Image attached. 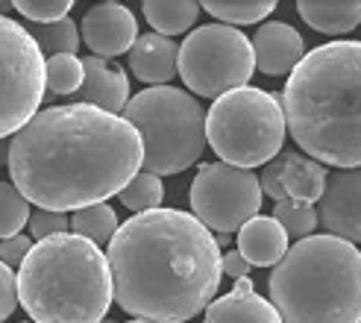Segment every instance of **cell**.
Masks as SVG:
<instances>
[{"label": "cell", "instance_id": "cell-1", "mask_svg": "<svg viewBox=\"0 0 361 323\" xmlns=\"http://www.w3.org/2000/svg\"><path fill=\"white\" fill-rule=\"evenodd\" d=\"M141 162L144 147L133 123L88 103L35 112L6 147L12 185L50 212L106 203L138 173Z\"/></svg>", "mask_w": 361, "mask_h": 323}, {"label": "cell", "instance_id": "cell-2", "mask_svg": "<svg viewBox=\"0 0 361 323\" xmlns=\"http://www.w3.org/2000/svg\"><path fill=\"white\" fill-rule=\"evenodd\" d=\"M115 303L150 323H188L221 288V247L188 212L133 214L109 241Z\"/></svg>", "mask_w": 361, "mask_h": 323}, {"label": "cell", "instance_id": "cell-3", "mask_svg": "<svg viewBox=\"0 0 361 323\" xmlns=\"http://www.w3.org/2000/svg\"><path fill=\"white\" fill-rule=\"evenodd\" d=\"M297 147L332 168H361V42L309 50L282 88Z\"/></svg>", "mask_w": 361, "mask_h": 323}, {"label": "cell", "instance_id": "cell-4", "mask_svg": "<svg viewBox=\"0 0 361 323\" xmlns=\"http://www.w3.org/2000/svg\"><path fill=\"white\" fill-rule=\"evenodd\" d=\"M112 297L109 256L77 232L35 241L18 267V306L32 323H100Z\"/></svg>", "mask_w": 361, "mask_h": 323}, {"label": "cell", "instance_id": "cell-5", "mask_svg": "<svg viewBox=\"0 0 361 323\" xmlns=\"http://www.w3.org/2000/svg\"><path fill=\"white\" fill-rule=\"evenodd\" d=\"M282 323H361V250L335 236L300 238L267 276Z\"/></svg>", "mask_w": 361, "mask_h": 323}, {"label": "cell", "instance_id": "cell-6", "mask_svg": "<svg viewBox=\"0 0 361 323\" xmlns=\"http://www.w3.org/2000/svg\"><path fill=\"white\" fill-rule=\"evenodd\" d=\"M141 135V168L171 176L197 165L206 147V112L194 95L173 85L144 88L121 112Z\"/></svg>", "mask_w": 361, "mask_h": 323}, {"label": "cell", "instance_id": "cell-7", "mask_svg": "<svg viewBox=\"0 0 361 323\" xmlns=\"http://www.w3.org/2000/svg\"><path fill=\"white\" fill-rule=\"evenodd\" d=\"M288 135L285 109L276 95L241 85L221 95L206 112V141L221 162L235 168H264L282 153Z\"/></svg>", "mask_w": 361, "mask_h": 323}, {"label": "cell", "instance_id": "cell-8", "mask_svg": "<svg viewBox=\"0 0 361 323\" xmlns=\"http://www.w3.org/2000/svg\"><path fill=\"white\" fill-rule=\"evenodd\" d=\"M256 71L252 39L229 24H206L188 32L179 44L176 74L197 97L218 100L221 95L250 83Z\"/></svg>", "mask_w": 361, "mask_h": 323}, {"label": "cell", "instance_id": "cell-9", "mask_svg": "<svg viewBox=\"0 0 361 323\" xmlns=\"http://www.w3.org/2000/svg\"><path fill=\"white\" fill-rule=\"evenodd\" d=\"M44 92V53L27 27L0 15V138L39 112Z\"/></svg>", "mask_w": 361, "mask_h": 323}, {"label": "cell", "instance_id": "cell-10", "mask_svg": "<svg viewBox=\"0 0 361 323\" xmlns=\"http://www.w3.org/2000/svg\"><path fill=\"white\" fill-rule=\"evenodd\" d=\"M262 183L259 176L226 165V162H209L200 165L191 183V209L194 218L214 232H238L250 218L262 209Z\"/></svg>", "mask_w": 361, "mask_h": 323}, {"label": "cell", "instance_id": "cell-11", "mask_svg": "<svg viewBox=\"0 0 361 323\" xmlns=\"http://www.w3.org/2000/svg\"><path fill=\"white\" fill-rule=\"evenodd\" d=\"M326 176H329L326 165H320L317 159L288 150L267 162L259 183H262V194H267L274 203L288 197V200L314 206L323 197V188H326Z\"/></svg>", "mask_w": 361, "mask_h": 323}, {"label": "cell", "instance_id": "cell-12", "mask_svg": "<svg viewBox=\"0 0 361 323\" xmlns=\"http://www.w3.org/2000/svg\"><path fill=\"white\" fill-rule=\"evenodd\" d=\"M317 218L326 236L361 244V168H335L326 176Z\"/></svg>", "mask_w": 361, "mask_h": 323}, {"label": "cell", "instance_id": "cell-13", "mask_svg": "<svg viewBox=\"0 0 361 323\" xmlns=\"http://www.w3.org/2000/svg\"><path fill=\"white\" fill-rule=\"evenodd\" d=\"M82 42L94 50V56L112 59L121 53H130V47L138 39V24L135 15L121 6V4H97L82 15V27H80Z\"/></svg>", "mask_w": 361, "mask_h": 323}, {"label": "cell", "instance_id": "cell-14", "mask_svg": "<svg viewBox=\"0 0 361 323\" xmlns=\"http://www.w3.org/2000/svg\"><path fill=\"white\" fill-rule=\"evenodd\" d=\"M252 56L264 77H285L305 56V39L282 21H267L252 35Z\"/></svg>", "mask_w": 361, "mask_h": 323}, {"label": "cell", "instance_id": "cell-15", "mask_svg": "<svg viewBox=\"0 0 361 323\" xmlns=\"http://www.w3.org/2000/svg\"><path fill=\"white\" fill-rule=\"evenodd\" d=\"M85 68V80L77 92V103H88V106H97L103 112H112L121 115L123 106L130 103V80H126L123 68L115 65L112 59H103V56H85L82 59Z\"/></svg>", "mask_w": 361, "mask_h": 323}, {"label": "cell", "instance_id": "cell-16", "mask_svg": "<svg viewBox=\"0 0 361 323\" xmlns=\"http://www.w3.org/2000/svg\"><path fill=\"white\" fill-rule=\"evenodd\" d=\"M203 323H282V317L274 303L256 291L252 279L241 276L229 294L209 303Z\"/></svg>", "mask_w": 361, "mask_h": 323}, {"label": "cell", "instance_id": "cell-17", "mask_svg": "<svg viewBox=\"0 0 361 323\" xmlns=\"http://www.w3.org/2000/svg\"><path fill=\"white\" fill-rule=\"evenodd\" d=\"M126 56H130V71L135 80L147 85H168L176 77L179 44L171 42V35L147 32V35H138Z\"/></svg>", "mask_w": 361, "mask_h": 323}, {"label": "cell", "instance_id": "cell-18", "mask_svg": "<svg viewBox=\"0 0 361 323\" xmlns=\"http://www.w3.org/2000/svg\"><path fill=\"white\" fill-rule=\"evenodd\" d=\"M238 253L252 267H274L288 253V232L276 218H250L238 229Z\"/></svg>", "mask_w": 361, "mask_h": 323}, {"label": "cell", "instance_id": "cell-19", "mask_svg": "<svg viewBox=\"0 0 361 323\" xmlns=\"http://www.w3.org/2000/svg\"><path fill=\"white\" fill-rule=\"evenodd\" d=\"M297 12L323 35H347L361 24V0H297Z\"/></svg>", "mask_w": 361, "mask_h": 323}, {"label": "cell", "instance_id": "cell-20", "mask_svg": "<svg viewBox=\"0 0 361 323\" xmlns=\"http://www.w3.org/2000/svg\"><path fill=\"white\" fill-rule=\"evenodd\" d=\"M141 12L153 27V32L179 35L197 24L200 0H141Z\"/></svg>", "mask_w": 361, "mask_h": 323}, {"label": "cell", "instance_id": "cell-21", "mask_svg": "<svg viewBox=\"0 0 361 323\" xmlns=\"http://www.w3.org/2000/svg\"><path fill=\"white\" fill-rule=\"evenodd\" d=\"M279 0H200V6L218 18L221 24L229 27H244V24H259L276 9Z\"/></svg>", "mask_w": 361, "mask_h": 323}, {"label": "cell", "instance_id": "cell-22", "mask_svg": "<svg viewBox=\"0 0 361 323\" xmlns=\"http://www.w3.org/2000/svg\"><path fill=\"white\" fill-rule=\"evenodd\" d=\"M118 214L112 206L106 203H94V206H85V209H77L71 214V232H77V236L94 241L97 247L100 244H109L112 236L118 232Z\"/></svg>", "mask_w": 361, "mask_h": 323}, {"label": "cell", "instance_id": "cell-23", "mask_svg": "<svg viewBox=\"0 0 361 323\" xmlns=\"http://www.w3.org/2000/svg\"><path fill=\"white\" fill-rule=\"evenodd\" d=\"M85 80V68L77 53H56V56L44 59V85L50 95L68 97L77 95Z\"/></svg>", "mask_w": 361, "mask_h": 323}, {"label": "cell", "instance_id": "cell-24", "mask_svg": "<svg viewBox=\"0 0 361 323\" xmlns=\"http://www.w3.org/2000/svg\"><path fill=\"white\" fill-rule=\"evenodd\" d=\"M30 35L39 44L44 56H56V53H77L82 44V35L71 18H59L50 24H30Z\"/></svg>", "mask_w": 361, "mask_h": 323}, {"label": "cell", "instance_id": "cell-25", "mask_svg": "<svg viewBox=\"0 0 361 323\" xmlns=\"http://www.w3.org/2000/svg\"><path fill=\"white\" fill-rule=\"evenodd\" d=\"M118 200H121L123 209H130L133 214L159 209L161 200H165V185H161V176L150 173V171H138L130 183L118 191Z\"/></svg>", "mask_w": 361, "mask_h": 323}, {"label": "cell", "instance_id": "cell-26", "mask_svg": "<svg viewBox=\"0 0 361 323\" xmlns=\"http://www.w3.org/2000/svg\"><path fill=\"white\" fill-rule=\"evenodd\" d=\"M274 218L285 226L288 238H309L314 236V229L320 226V218H317V209L309 206V203H297V200H276L274 203Z\"/></svg>", "mask_w": 361, "mask_h": 323}, {"label": "cell", "instance_id": "cell-27", "mask_svg": "<svg viewBox=\"0 0 361 323\" xmlns=\"http://www.w3.org/2000/svg\"><path fill=\"white\" fill-rule=\"evenodd\" d=\"M30 200L12 183H0V241L18 236L30 224Z\"/></svg>", "mask_w": 361, "mask_h": 323}, {"label": "cell", "instance_id": "cell-28", "mask_svg": "<svg viewBox=\"0 0 361 323\" xmlns=\"http://www.w3.org/2000/svg\"><path fill=\"white\" fill-rule=\"evenodd\" d=\"M12 9H18L30 24H50L68 18L74 9V0H12Z\"/></svg>", "mask_w": 361, "mask_h": 323}, {"label": "cell", "instance_id": "cell-29", "mask_svg": "<svg viewBox=\"0 0 361 323\" xmlns=\"http://www.w3.org/2000/svg\"><path fill=\"white\" fill-rule=\"evenodd\" d=\"M30 238L32 241H44L50 236H59V232L71 229V218L68 212H50V209H35L30 214Z\"/></svg>", "mask_w": 361, "mask_h": 323}, {"label": "cell", "instance_id": "cell-30", "mask_svg": "<svg viewBox=\"0 0 361 323\" xmlns=\"http://www.w3.org/2000/svg\"><path fill=\"white\" fill-rule=\"evenodd\" d=\"M18 309V274L6 262H0V323Z\"/></svg>", "mask_w": 361, "mask_h": 323}, {"label": "cell", "instance_id": "cell-31", "mask_svg": "<svg viewBox=\"0 0 361 323\" xmlns=\"http://www.w3.org/2000/svg\"><path fill=\"white\" fill-rule=\"evenodd\" d=\"M30 250H32V238L24 236V232H18V236L0 241V262H6L9 267H21Z\"/></svg>", "mask_w": 361, "mask_h": 323}, {"label": "cell", "instance_id": "cell-32", "mask_svg": "<svg viewBox=\"0 0 361 323\" xmlns=\"http://www.w3.org/2000/svg\"><path fill=\"white\" fill-rule=\"evenodd\" d=\"M250 262L238 253V250H229V253H221V271L226 274V276H232V279H241V276H247L250 274Z\"/></svg>", "mask_w": 361, "mask_h": 323}, {"label": "cell", "instance_id": "cell-33", "mask_svg": "<svg viewBox=\"0 0 361 323\" xmlns=\"http://www.w3.org/2000/svg\"><path fill=\"white\" fill-rule=\"evenodd\" d=\"M12 9V0H0V15H6Z\"/></svg>", "mask_w": 361, "mask_h": 323}, {"label": "cell", "instance_id": "cell-34", "mask_svg": "<svg viewBox=\"0 0 361 323\" xmlns=\"http://www.w3.org/2000/svg\"><path fill=\"white\" fill-rule=\"evenodd\" d=\"M126 323H150V320H141V317H133V320H126Z\"/></svg>", "mask_w": 361, "mask_h": 323}, {"label": "cell", "instance_id": "cell-35", "mask_svg": "<svg viewBox=\"0 0 361 323\" xmlns=\"http://www.w3.org/2000/svg\"><path fill=\"white\" fill-rule=\"evenodd\" d=\"M100 323H118V320H112V317H103V320H100Z\"/></svg>", "mask_w": 361, "mask_h": 323}, {"label": "cell", "instance_id": "cell-36", "mask_svg": "<svg viewBox=\"0 0 361 323\" xmlns=\"http://www.w3.org/2000/svg\"><path fill=\"white\" fill-rule=\"evenodd\" d=\"M112 4H121V0H112Z\"/></svg>", "mask_w": 361, "mask_h": 323}]
</instances>
